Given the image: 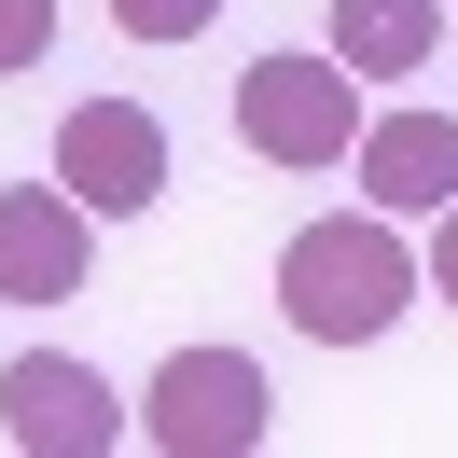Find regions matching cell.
<instances>
[{
    "label": "cell",
    "instance_id": "1",
    "mask_svg": "<svg viewBox=\"0 0 458 458\" xmlns=\"http://www.w3.org/2000/svg\"><path fill=\"white\" fill-rule=\"evenodd\" d=\"M430 292V264L403 250V223L389 208H347V223H306L278 250V319L292 334H319V347H375L403 306Z\"/></svg>",
    "mask_w": 458,
    "mask_h": 458
},
{
    "label": "cell",
    "instance_id": "2",
    "mask_svg": "<svg viewBox=\"0 0 458 458\" xmlns=\"http://www.w3.org/2000/svg\"><path fill=\"white\" fill-rule=\"evenodd\" d=\"M236 140L264 167H347L361 153V70L319 42V56H250L236 70Z\"/></svg>",
    "mask_w": 458,
    "mask_h": 458
},
{
    "label": "cell",
    "instance_id": "3",
    "mask_svg": "<svg viewBox=\"0 0 458 458\" xmlns=\"http://www.w3.org/2000/svg\"><path fill=\"white\" fill-rule=\"evenodd\" d=\"M264 417H278V389H264L250 347H167L153 389H140V430H153L167 458H250Z\"/></svg>",
    "mask_w": 458,
    "mask_h": 458
},
{
    "label": "cell",
    "instance_id": "4",
    "mask_svg": "<svg viewBox=\"0 0 458 458\" xmlns=\"http://www.w3.org/2000/svg\"><path fill=\"white\" fill-rule=\"evenodd\" d=\"M0 445H29V458H112V445H125V403H112L98 361L29 347V361L0 375Z\"/></svg>",
    "mask_w": 458,
    "mask_h": 458
},
{
    "label": "cell",
    "instance_id": "5",
    "mask_svg": "<svg viewBox=\"0 0 458 458\" xmlns=\"http://www.w3.org/2000/svg\"><path fill=\"white\" fill-rule=\"evenodd\" d=\"M56 181L98 208V223H140V208L167 195V125H153L140 98H84V112L56 125Z\"/></svg>",
    "mask_w": 458,
    "mask_h": 458
},
{
    "label": "cell",
    "instance_id": "6",
    "mask_svg": "<svg viewBox=\"0 0 458 458\" xmlns=\"http://www.w3.org/2000/svg\"><path fill=\"white\" fill-rule=\"evenodd\" d=\"M98 264V208L70 181H0V292L14 306H70Z\"/></svg>",
    "mask_w": 458,
    "mask_h": 458
},
{
    "label": "cell",
    "instance_id": "7",
    "mask_svg": "<svg viewBox=\"0 0 458 458\" xmlns=\"http://www.w3.org/2000/svg\"><path fill=\"white\" fill-rule=\"evenodd\" d=\"M361 208H445L458 195V112H361Z\"/></svg>",
    "mask_w": 458,
    "mask_h": 458
},
{
    "label": "cell",
    "instance_id": "8",
    "mask_svg": "<svg viewBox=\"0 0 458 458\" xmlns=\"http://www.w3.org/2000/svg\"><path fill=\"white\" fill-rule=\"evenodd\" d=\"M319 42H334L361 84H403V70L445 56V0H334V14H319Z\"/></svg>",
    "mask_w": 458,
    "mask_h": 458
},
{
    "label": "cell",
    "instance_id": "9",
    "mask_svg": "<svg viewBox=\"0 0 458 458\" xmlns=\"http://www.w3.org/2000/svg\"><path fill=\"white\" fill-rule=\"evenodd\" d=\"M56 56V0H0V84Z\"/></svg>",
    "mask_w": 458,
    "mask_h": 458
},
{
    "label": "cell",
    "instance_id": "10",
    "mask_svg": "<svg viewBox=\"0 0 458 458\" xmlns=\"http://www.w3.org/2000/svg\"><path fill=\"white\" fill-rule=\"evenodd\" d=\"M208 14H223V0H112V29H125V42H195Z\"/></svg>",
    "mask_w": 458,
    "mask_h": 458
},
{
    "label": "cell",
    "instance_id": "11",
    "mask_svg": "<svg viewBox=\"0 0 458 458\" xmlns=\"http://www.w3.org/2000/svg\"><path fill=\"white\" fill-rule=\"evenodd\" d=\"M430 292L458 306V195H445V236H430Z\"/></svg>",
    "mask_w": 458,
    "mask_h": 458
},
{
    "label": "cell",
    "instance_id": "12",
    "mask_svg": "<svg viewBox=\"0 0 458 458\" xmlns=\"http://www.w3.org/2000/svg\"><path fill=\"white\" fill-rule=\"evenodd\" d=\"M445 42H458V14H445Z\"/></svg>",
    "mask_w": 458,
    "mask_h": 458
}]
</instances>
